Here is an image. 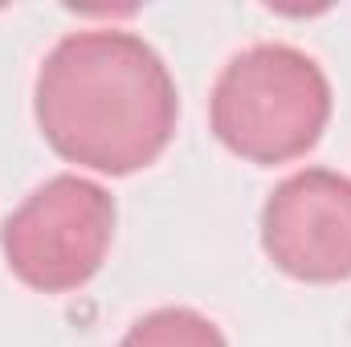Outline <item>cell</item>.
<instances>
[{
    "mask_svg": "<svg viewBox=\"0 0 351 347\" xmlns=\"http://www.w3.org/2000/svg\"><path fill=\"white\" fill-rule=\"evenodd\" d=\"M114 196L86 176L45 180L0 229L8 270L37 294H70L102 270L114 241Z\"/></svg>",
    "mask_w": 351,
    "mask_h": 347,
    "instance_id": "cell-3",
    "label": "cell"
},
{
    "mask_svg": "<svg viewBox=\"0 0 351 347\" xmlns=\"http://www.w3.org/2000/svg\"><path fill=\"white\" fill-rule=\"evenodd\" d=\"M262 250L294 282L351 278V176L306 168L286 176L262 208Z\"/></svg>",
    "mask_w": 351,
    "mask_h": 347,
    "instance_id": "cell-4",
    "label": "cell"
},
{
    "mask_svg": "<svg viewBox=\"0 0 351 347\" xmlns=\"http://www.w3.org/2000/svg\"><path fill=\"white\" fill-rule=\"evenodd\" d=\"M331 82L323 66L282 41L241 49L208 98L213 135L245 164L274 168L302 160L331 123Z\"/></svg>",
    "mask_w": 351,
    "mask_h": 347,
    "instance_id": "cell-2",
    "label": "cell"
},
{
    "mask_svg": "<svg viewBox=\"0 0 351 347\" xmlns=\"http://www.w3.org/2000/svg\"><path fill=\"white\" fill-rule=\"evenodd\" d=\"M45 143L102 176L152 168L176 135L180 94L164 58L127 29H82L62 37L33 86Z\"/></svg>",
    "mask_w": 351,
    "mask_h": 347,
    "instance_id": "cell-1",
    "label": "cell"
},
{
    "mask_svg": "<svg viewBox=\"0 0 351 347\" xmlns=\"http://www.w3.org/2000/svg\"><path fill=\"white\" fill-rule=\"evenodd\" d=\"M119 347H229L221 327L192 307H164L143 315Z\"/></svg>",
    "mask_w": 351,
    "mask_h": 347,
    "instance_id": "cell-5",
    "label": "cell"
}]
</instances>
